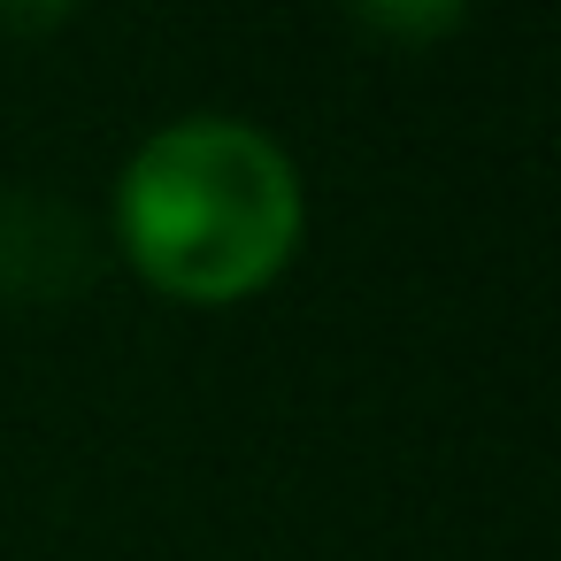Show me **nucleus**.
Wrapping results in <instances>:
<instances>
[{
	"label": "nucleus",
	"instance_id": "obj_1",
	"mask_svg": "<svg viewBox=\"0 0 561 561\" xmlns=\"http://www.w3.org/2000/svg\"><path fill=\"white\" fill-rule=\"evenodd\" d=\"M124 247L178 300H239L270 285L300 239V178L285 147L231 116L162 124L124 170Z\"/></svg>",
	"mask_w": 561,
	"mask_h": 561
},
{
	"label": "nucleus",
	"instance_id": "obj_3",
	"mask_svg": "<svg viewBox=\"0 0 561 561\" xmlns=\"http://www.w3.org/2000/svg\"><path fill=\"white\" fill-rule=\"evenodd\" d=\"M346 9L369 24V32H385V39H438L469 0H346Z\"/></svg>",
	"mask_w": 561,
	"mask_h": 561
},
{
	"label": "nucleus",
	"instance_id": "obj_4",
	"mask_svg": "<svg viewBox=\"0 0 561 561\" xmlns=\"http://www.w3.org/2000/svg\"><path fill=\"white\" fill-rule=\"evenodd\" d=\"M70 9H78V0H0V24H9V32H47Z\"/></svg>",
	"mask_w": 561,
	"mask_h": 561
},
{
	"label": "nucleus",
	"instance_id": "obj_2",
	"mask_svg": "<svg viewBox=\"0 0 561 561\" xmlns=\"http://www.w3.org/2000/svg\"><path fill=\"white\" fill-rule=\"evenodd\" d=\"M93 254H85V224L62 216L55 201H0V285L24 300H55L70 285H85Z\"/></svg>",
	"mask_w": 561,
	"mask_h": 561
}]
</instances>
